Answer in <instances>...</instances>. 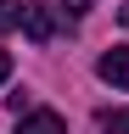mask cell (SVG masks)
<instances>
[{
    "mask_svg": "<svg viewBox=\"0 0 129 134\" xmlns=\"http://www.w3.org/2000/svg\"><path fill=\"white\" fill-rule=\"evenodd\" d=\"M23 34H28L34 45H45V39H51V34H56V17H51V6H28V11H23Z\"/></svg>",
    "mask_w": 129,
    "mask_h": 134,
    "instance_id": "cell-1",
    "label": "cell"
},
{
    "mask_svg": "<svg viewBox=\"0 0 129 134\" xmlns=\"http://www.w3.org/2000/svg\"><path fill=\"white\" fill-rule=\"evenodd\" d=\"M95 73H101L107 84H118V90H129V45L123 50H107V56L95 62Z\"/></svg>",
    "mask_w": 129,
    "mask_h": 134,
    "instance_id": "cell-2",
    "label": "cell"
},
{
    "mask_svg": "<svg viewBox=\"0 0 129 134\" xmlns=\"http://www.w3.org/2000/svg\"><path fill=\"white\" fill-rule=\"evenodd\" d=\"M17 134H68V123H62L56 112L39 106V112H23V117H17Z\"/></svg>",
    "mask_w": 129,
    "mask_h": 134,
    "instance_id": "cell-3",
    "label": "cell"
},
{
    "mask_svg": "<svg viewBox=\"0 0 129 134\" xmlns=\"http://www.w3.org/2000/svg\"><path fill=\"white\" fill-rule=\"evenodd\" d=\"M23 11H28V0H0V34L23 28Z\"/></svg>",
    "mask_w": 129,
    "mask_h": 134,
    "instance_id": "cell-4",
    "label": "cell"
},
{
    "mask_svg": "<svg viewBox=\"0 0 129 134\" xmlns=\"http://www.w3.org/2000/svg\"><path fill=\"white\" fill-rule=\"evenodd\" d=\"M90 6H95V0H56V11H62V17H68V23H79V17H84Z\"/></svg>",
    "mask_w": 129,
    "mask_h": 134,
    "instance_id": "cell-5",
    "label": "cell"
},
{
    "mask_svg": "<svg viewBox=\"0 0 129 134\" xmlns=\"http://www.w3.org/2000/svg\"><path fill=\"white\" fill-rule=\"evenodd\" d=\"M101 134H129V112H107L101 117Z\"/></svg>",
    "mask_w": 129,
    "mask_h": 134,
    "instance_id": "cell-6",
    "label": "cell"
},
{
    "mask_svg": "<svg viewBox=\"0 0 129 134\" xmlns=\"http://www.w3.org/2000/svg\"><path fill=\"white\" fill-rule=\"evenodd\" d=\"M6 78H11V56L0 50V84H6Z\"/></svg>",
    "mask_w": 129,
    "mask_h": 134,
    "instance_id": "cell-7",
    "label": "cell"
},
{
    "mask_svg": "<svg viewBox=\"0 0 129 134\" xmlns=\"http://www.w3.org/2000/svg\"><path fill=\"white\" fill-rule=\"evenodd\" d=\"M118 17H123V28H129V6H123V11H118Z\"/></svg>",
    "mask_w": 129,
    "mask_h": 134,
    "instance_id": "cell-8",
    "label": "cell"
}]
</instances>
